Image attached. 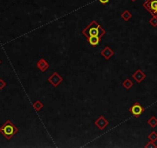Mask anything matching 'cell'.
<instances>
[{
  "mask_svg": "<svg viewBox=\"0 0 157 148\" xmlns=\"http://www.w3.org/2000/svg\"><path fill=\"white\" fill-rule=\"evenodd\" d=\"M145 147L146 148H157V145L155 144V142L153 141H149L145 145Z\"/></svg>",
  "mask_w": 157,
  "mask_h": 148,
  "instance_id": "cell-17",
  "label": "cell"
},
{
  "mask_svg": "<svg viewBox=\"0 0 157 148\" xmlns=\"http://www.w3.org/2000/svg\"><path fill=\"white\" fill-rule=\"evenodd\" d=\"M131 1H132V2H136V0H131Z\"/></svg>",
  "mask_w": 157,
  "mask_h": 148,
  "instance_id": "cell-21",
  "label": "cell"
},
{
  "mask_svg": "<svg viewBox=\"0 0 157 148\" xmlns=\"http://www.w3.org/2000/svg\"><path fill=\"white\" fill-rule=\"evenodd\" d=\"M95 125L99 129V130H103L105 127L109 125V121L103 117L100 116L97 120L95 121Z\"/></svg>",
  "mask_w": 157,
  "mask_h": 148,
  "instance_id": "cell-6",
  "label": "cell"
},
{
  "mask_svg": "<svg viewBox=\"0 0 157 148\" xmlns=\"http://www.w3.org/2000/svg\"><path fill=\"white\" fill-rule=\"evenodd\" d=\"M149 23L154 28L157 27V16H152V17L149 20Z\"/></svg>",
  "mask_w": 157,
  "mask_h": 148,
  "instance_id": "cell-16",
  "label": "cell"
},
{
  "mask_svg": "<svg viewBox=\"0 0 157 148\" xmlns=\"http://www.w3.org/2000/svg\"><path fill=\"white\" fill-rule=\"evenodd\" d=\"M1 63H2V62H1V60H0V64H1Z\"/></svg>",
  "mask_w": 157,
  "mask_h": 148,
  "instance_id": "cell-22",
  "label": "cell"
},
{
  "mask_svg": "<svg viewBox=\"0 0 157 148\" xmlns=\"http://www.w3.org/2000/svg\"><path fill=\"white\" fill-rule=\"evenodd\" d=\"M129 112L135 117H140L145 111V108L139 102L134 103L133 105L129 108Z\"/></svg>",
  "mask_w": 157,
  "mask_h": 148,
  "instance_id": "cell-3",
  "label": "cell"
},
{
  "mask_svg": "<svg viewBox=\"0 0 157 148\" xmlns=\"http://www.w3.org/2000/svg\"><path fill=\"white\" fill-rule=\"evenodd\" d=\"M147 123H148V124L151 127L155 128V127L157 126V118L155 117H154V116H152V117H151L149 120H148Z\"/></svg>",
  "mask_w": 157,
  "mask_h": 148,
  "instance_id": "cell-14",
  "label": "cell"
},
{
  "mask_svg": "<svg viewBox=\"0 0 157 148\" xmlns=\"http://www.w3.org/2000/svg\"><path fill=\"white\" fill-rule=\"evenodd\" d=\"M132 79L135 80V81H136V83L140 84V83H142L144 80L145 78L146 77V75L141 70V69H138L133 74H132Z\"/></svg>",
  "mask_w": 157,
  "mask_h": 148,
  "instance_id": "cell-7",
  "label": "cell"
},
{
  "mask_svg": "<svg viewBox=\"0 0 157 148\" xmlns=\"http://www.w3.org/2000/svg\"><path fill=\"white\" fill-rule=\"evenodd\" d=\"M36 66L38 69L41 71L42 72H45L49 68V64L46 61V60L43 58L40 59L39 61L36 63Z\"/></svg>",
  "mask_w": 157,
  "mask_h": 148,
  "instance_id": "cell-8",
  "label": "cell"
},
{
  "mask_svg": "<svg viewBox=\"0 0 157 148\" xmlns=\"http://www.w3.org/2000/svg\"><path fill=\"white\" fill-rule=\"evenodd\" d=\"M154 16H157V10H156V11H155V13H154Z\"/></svg>",
  "mask_w": 157,
  "mask_h": 148,
  "instance_id": "cell-20",
  "label": "cell"
},
{
  "mask_svg": "<svg viewBox=\"0 0 157 148\" xmlns=\"http://www.w3.org/2000/svg\"><path fill=\"white\" fill-rule=\"evenodd\" d=\"M122 85H123V87H125L126 90H130L131 87H132V86H133V83H132V81L129 79V78H126V79L123 82Z\"/></svg>",
  "mask_w": 157,
  "mask_h": 148,
  "instance_id": "cell-12",
  "label": "cell"
},
{
  "mask_svg": "<svg viewBox=\"0 0 157 148\" xmlns=\"http://www.w3.org/2000/svg\"><path fill=\"white\" fill-rule=\"evenodd\" d=\"M101 55L105 59V60H109L113 55H114V51L109 47V46H105L100 53Z\"/></svg>",
  "mask_w": 157,
  "mask_h": 148,
  "instance_id": "cell-9",
  "label": "cell"
},
{
  "mask_svg": "<svg viewBox=\"0 0 157 148\" xmlns=\"http://www.w3.org/2000/svg\"><path fill=\"white\" fill-rule=\"evenodd\" d=\"M101 40H102V38L99 37V36H91V37L87 38L88 43H90L92 46H93V47L97 46L99 44V43H100Z\"/></svg>",
  "mask_w": 157,
  "mask_h": 148,
  "instance_id": "cell-10",
  "label": "cell"
},
{
  "mask_svg": "<svg viewBox=\"0 0 157 148\" xmlns=\"http://www.w3.org/2000/svg\"><path fill=\"white\" fill-rule=\"evenodd\" d=\"M132 13H131L129 11H128V10H125V11L123 12V13L121 14L122 19H124V20L126 21V22L129 21V19H130L131 18H132Z\"/></svg>",
  "mask_w": 157,
  "mask_h": 148,
  "instance_id": "cell-13",
  "label": "cell"
},
{
  "mask_svg": "<svg viewBox=\"0 0 157 148\" xmlns=\"http://www.w3.org/2000/svg\"><path fill=\"white\" fill-rule=\"evenodd\" d=\"M143 6L152 16H154V13L157 10V0H147L143 4Z\"/></svg>",
  "mask_w": 157,
  "mask_h": 148,
  "instance_id": "cell-4",
  "label": "cell"
},
{
  "mask_svg": "<svg viewBox=\"0 0 157 148\" xmlns=\"http://www.w3.org/2000/svg\"><path fill=\"white\" fill-rule=\"evenodd\" d=\"M19 132V128L10 120H7L2 126L0 127V134L6 140H10Z\"/></svg>",
  "mask_w": 157,
  "mask_h": 148,
  "instance_id": "cell-2",
  "label": "cell"
},
{
  "mask_svg": "<svg viewBox=\"0 0 157 148\" xmlns=\"http://www.w3.org/2000/svg\"><path fill=\"white\" fill-rule=\"evenodd\" d=\"M82 33L86 38L91 36H99L102 38L106 32L96 20H93L87 25L86 28L82 30Z\"/></svg>",
  "mask_w": 157,
  "mask_h": 148,
  "instance_id": "cell-1",
  "label": "cell"
},
{
  "mask_svg": "<svg viewBox=\"0 0 157 148\" xmlns=\"http://www.w3.org/2000/svg\"><path fill=\"white\" fill-rule=\"evenodd\" d=\"M33 108H34V110H36V111H37V112H39V111H40V110H42V109L43 108V107H44V104L43 103L41 102L40 100H36V102L33 103Z\"/></svg>",
  "mask_w": 157,
  "mask_h": 148,
  "instance_id": "cell-11",
  "label": "cell"
},
{
  "mask_svg": "<svg viewBox=\"0 0 157 148\" xmlns=\"http://www.w3.org/2000/svg\"><path fill=\"white\" fill-rule=\"evenodd\" d=\"M6 87V83L2 79H0V90H3Z\"/></svg>",
  "mask_w": 157,
  "mask_h": 148,
  "instance_id": "cell-18",
  "label": "cell"
},
{
  "mask_svg": "<svg viewBox=\"0 0 157 148\" xmlns=\"http://www.w3.org/2000/svg\"><path fill=\"white\" fill-rule=\"evenodd\" d=\"M148 138H149V140H151V141H157V133L155 132V131H152L151 134H149V136H148Z\"/></svg>",
  "mask_w": 157,
  "mask_h": 148,
  "instance_id": "cell-15",
  "label": "cell"
},
{
  "mask_svg": "<svg viewBox=\"0 0 157 148\" xmlns=\"http://www.w3.org/2000/svg\"><path fill=\"white\" fill-rule=\"evenodd\" d=\"M99 2H101L102 4H103V5H105V4L108 3L109 2L110 0H99Z\"/></svg>",
  "mask_w": 157,
  "mask_h": 148,
  "instance_id": "cell-19",
  "label": "cell"
},
{
  "mask_svg": "<svg viewBox=\"0 0 157 148\" xmlns=\"http://www.w3.org/2000/svg\"><path fill=\"white\" fill-rule=\"evenodd\" d=\"M48 82L50 83L54 87H57L63 81V78L60 76L59 74L56 72H54L48 78Z\"/></svg>",
  "mask_w": 157,
  "mask_h": 148,
  "instance_id": "cell-5",
  "label": "cell"
}]
</instances>
